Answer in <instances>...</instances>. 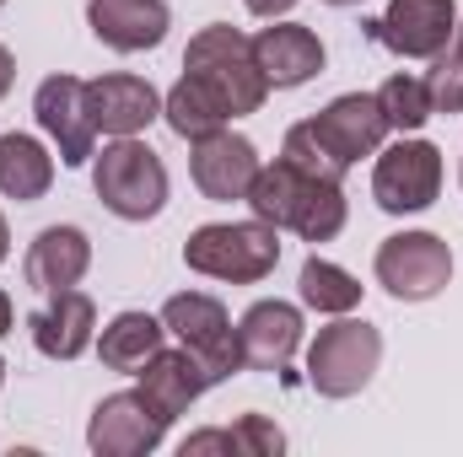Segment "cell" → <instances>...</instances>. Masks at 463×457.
<instances>
[{
    "mask_svg": "<svg viewBox=\"0 0 463 457\" xmlns=\"http://www.w3.org/2000/svg\"><path fill=\"white\" fill-rule=\"evenodd\" d=\"M27 329H33V344H38V355H49V360H76L87 344H92V329H98V307H92V296L87 291H54L33 318H27Z\"/></svg>",
    "mask_w": 463,
    "mask_h": 457,
    "instance_id": "d6986e66",
    "label": "cell"
},
{
    "mask_svg": "<svg viewBox=\"0 0 463 457\" xmlns=\"http://www.w3.org/2000/svg\"><path fill=\"white\" fill-rule=\"evenodd\" d=\"M442 194V151L431 140H393L372 167V200L388 216H420Z\"/></svg>",
    "mask_w": 463,
    "mask_h": 457,
    "instance_id": "ba28073f",
    "label": "cell"
},
{
    "mask_svg": "<svg viewBox=\"0 0 463 457\" xmlns=\"http://www.w3.org/2000/svg\"><path fill=\"white\" fill-rule=\"evenodd\" d=\"M259 151L248 135H232V129H216L205 140H194V156H189V173H194V189L216 205H232V200H248V183L259 173Z\"/></svg>",
    "mask_w": 463,
    "mask_h": 457,
    "instance_id": "7c38bea8",
    "label": "cell"
},
{
    "mask_svg": "<svg viewBox=\"0 0 463 457\" xmlns=\"http://www.w3.org/2000/svg\"><path fill=\"white\" fill-rule=\"evenodd\" d=\"M280 162H291L297 173H307V178H318V183H345V162L318 140V129H313V118L307 124H291L286 129V145H280Z\"/></svg>",
    "mask_w": 463,
    "mask_h": 457,
    "instance_id": "484cf974",
    "label": "cell"
},
{
    "mask_svg": "<svg viewBox=\"0 0 463 457\" xmlns=\"http://www.w3.org/2000/svg\"><path fill=\"white\" fill-rule=\"evenodd\" d=\"M377 360H383V334L366 318H340L318 329V340L307 350V387L324 398H355L372 382Z\"/></svg>",
    "mask_w": 463,
    "mask_h": 457,
    "instance_id": "5b68a950",
    "label": "cell"
},
{
    "mask_svg": "<svg viewBox=\"0 0 463 457\" xmlns=\"http://www.w3.org/2000/svg\"><path fill=\"white\" fill-rule=\"evenodd\" d=\"M453 49L463 54V16H458V33H453Z\"/></svg>",
    "mask_w": 463,
    "mask_h": 457,
    "instance_id": "836d02e7",
    "label": "cell"
},
{
    "mask_svg": "<svg viewBox=\"0 0 463 457\" xmlns=\"http://www.w3.org/2000/svg\"><path fill=\"white\" fill-rule=\"evenodd\" d=\"M184 76H194L222 108L227 118H242V114H259L264 98H269V81L253 60V38H242L237 27L227 22H211L189 38L184 49Z\"/></svg>",
    "mask_w": 463,
    "mask_h": 457,
    "instance_id": "7a4b0ae2",
    "label": "cell"
},
{
    "mask_svg": "<svg viewBox=\"0 0 463 457\" xmlns=\"http://www.w3.org/2000/svg\"><path fill=\"white\" fill-rule=\"evenodd\" d=\"M87 269H92V237L81 227H43L33 237L27 258H22V280L38 296H54V291L81 285Z\"/></svg>",
    "mask_w": 463,
    "mask_h": 457,
    "instance_id": "5bb4252c",
    "label": "cell"
},
{
    "mask_svg": "<svg viewBox=\"0 0 463 457\" xmlns=\"http://www.w3.org/2000/svg\"><path fill=\"white\" fill-rule=\"evenodd\" d=\"M184 264L194 275H211V280L259 285L280 264V237L259 216L253 221H216V227H200L184 242Z\"/></svg>",
    "mask_w": 463,
    "mask_h": 457,
    "instance_id": "277c9868",
    "label": "cell"
},
{
    "mask_svg": "<svg viewBox=\"0 0 463 457\" xmlns=\"http://www.w3.org/2000/svg\"><path fill=\"white\" fill-rule=\"evenodd\" d=\"M162 118H167V129L173 135H184L189 145L194 140H205V135H216V129H227V108L194 81V76H184L167 98H162Z\"/></svg>",
    "mask_w": 463,
    "mask_h": 457,
    "instance_id": "603a6c76",
    "label": "cell"
},
{
    "mask_svg": "<svg viewBox=\"0 0 463 457\" xmlns=\"http://www.w3.org/2000/svg\"><path fill=\"white\" fill-rule=\"evenodd\" d=\"M162 329L211 371V382H227V377L242 371V344H237V329H232L227 307L216 296H205V291L173 296L162 307Z\"/></svg>",
    "mask_w": 463,
    "mask_h": 457,
    "instance_id": "8992f818",
    "label": "cell"
},
{
    "mask_svg": "<svg viewBox=\"0 0 463 457\" xmlns=\"http://www.w3.org/2000/svg\"><path fill=\"white\" fill-rule=\"evenodd\" d=\"M361 27L372 43H383L399 60H437L458 33V5L453 0H388V11Z\"/></svg>",
    "mask_w": 463,
    "mask_h": 457,
    "instance_id": "9c48e42d",
    "label": "cell"
},
{
    "mask_svg": "<svg viewBox=\"0 0 463 457\" xmlns=\"http://www.w3.org/2000/svg\"><path fill=\"white\" fill-rule=\"evenodd\" d=\"M297 291H302V302L313 307V312H329V318H345L361 307V280L340 269V264H329V258H307L302 264V275H297Z\"/></svg>",
    "mask_w": 463,
    "mask_h": 457,
    "instance_id": "cb8c5ba5",
    "label": "cell"
},
{
    "mask_svg": "<svg viewBox=\"0 0 463 457\" xmlns=\"http://www.w3.org/2000/svg\"><path fill=\"white\" fill-rule=\"evenodd\" d=\"M253 60H259L264 81L286 92V87H302L324 70V43L302 22H269L253 33Z\"/></svg>",
    "mask_w": 463,
    "mask_h": 457,
    "instance_id": "9a60e30c",
    "label": "cell"
},
{
    "mask_svg": "<svg viewBox=\"0 0 463 457\" xmlns=\"http://www.w3.org/2000/svg\"><path fill=\"white\" fill-rule=\"evenodd\" d=\"M242 5H248L253 16H264V22H275V16H286V11H291L297 0H242Z\"/></svg>",
    "mask_w": 463,
    "mask_h": 457,
    "instance_id": "f546056e",
    "label": "cell"
},
{
    "mask_svg": "<svg viewBox=\"0 0 463 457\" xmlns=\"http://www.w3.org/2000/svg\"><path fill=\"white\" fill-rule=\"evenodd\" d=\"M242 371H286L302 344V312L291 302H253L237 323Z\"/></svg>",
    "mask_w": 463,
    "mask_h": 457,
    "instance_id": "4fadbf2b",
    "label": "cell"
},
{
    "mask_svg": "<svg viewBox=\"0 0 463 457\" xmlns=\"http://www.w3.org/2000/svg\"><path fill=\"white\" fill-rule=\"evenodd\" d=\"M377 108H383V118H388V129H399V135L426 129V118L437 114L420 76H388L383 92H377Z\"/></svg>",
    "mask_w": 463,
    "mask_h": 457,
    "instance_id": "d4e9b609",
    "label": "cell"
},
{
    "mask_svg": "<svg viewBox=\"0 0 463 457\" xmlns=\"http://www.w3.org/2000/svg\"><path fill=\"white\" fill-rule=\"evenodd\" d=\"M205 387H216V382H211V371H205L184 344H178V350H156V355L146 360V371H140V393H146L167 420H178Z\"/></svg>",
    "mask_w": 463,
    "mask_h": 457,
    "instance_id": "ffe728a7",
    "label": "cell"
},
{
    "mask_svg": "<svg viewBox=\"0 0 463 457\" xmlns=\"http://www.w3.org/2000/svg\"><path fill=\"white\" fill-rule=\"evenodd\" d=\"M33 114H38V129L60 145V162L65 167H87L98 151V129H92V114H87V81L76 76H43L38 92H33Z\"/></svg>",
    "mask_w": 463,
    "mask_h": 457,
    "instance_id": "8fae6325",
    "label": "cell"
},
{
    "mask_svg": "<svg viewBox=\"0 0 463 457\" xmlns=\"http://www.w3.org/2000/svg\"><path fill=\"white\" fill-rule=\"evenodd\" d=\"M54 183V156L33 135H0V194L5 200H43Z\"/></svg>",
    "mask_w": 463,
    "mask_h": 457,
    "instance_id": "44dd1931",
    "label": "cell"
},
{
    "mask_svg": "<svg viewBox=\"0 0 463 457\" xmlns=\"http://www.w3.org/2000/svg\"><path fill=\"white\" fill-rule=\"evenodd\" d=\"M92 189L118 221H151L167 205V167L146 140L118 135L92 156Z\"/></svg>",
    "mask_w": 463,
    "mask_h": 457,
    "instance_id": "3957f363",
    "label": "cell"
},
{
    "mask_svg": "<svg viewBox=\"0 0 463 457\" xmlns=\"http://www.w3.org/2000/svg\"><path fill=\"white\" fill-rule=\"evenodd\" d=\"M0 5H5V0H0Z\"/></svg>",
    "mask_w": 463,
    "mask_h": 457,
    "instance_id": "8d00e7d4",
    "label": "cell"
},
{
    "mask_svg": "<svg viewBox=\"0 0 463 457\" xmlns=\"http://www.w3.org/2000/svg\"><path fill=\"white\" fill-rule=\"evenodd\" d=\"M11 81H16V60H11V49L0 43V98L11 92Z\"/></svg>",
    "mask_w": 463,
    "mask_h": 457,
    "instance_id": "4dcf8cb0",
    "label": "cell"
},
{
    "mask_svg": "<svg viewBox=\"0 0 463 457\" xmlns=\"http://www.w3.org/2000/svg\"><path fill=\"white\" fill-rule=\"evenodd\" d=\"M87 114H92V129L98 135H140L151 118L162 114V98L151 81L129 76V70H114V76H98L87 81Z\"/></svg>",
    "mask_w": 463,
    "mask_h": 457,
    "instance_id": "2e32d148",
    "label": "cell"
},
{
    "mask_svg": "<svg viewBox=\"0 0 463 457\" xmlns=\"http://www.w3.org/2000/svg\"><path fill=\"white\" fill-rule=\"evenodd\" d=\"M426 92H431V108L437 114H463V54L448 43L426 76Z\"/></svg>",
    "mask_w": 463,
    "mask_h": 457,
    "instance_id": "4316f807",
    "label": "cell"
},
{
    "mask_svg": "<svg viewBox=\"0 0 463 457\" xmlns=\"http://www.w3.org/2000/svg\"><path fill=\"white\" fill-rule=\"evenodd\" d=\"M232 447H237V457H280L286 452V436H280L275 420H264V415H242V420L232 425Z\"/></svg>",
    "mask_w": 463,
    "mask_h": 457,
    "instance_id": "83f0119b",
    "label": "cell"
},
{
    "mask_svg": "<svg viewBox=\"0 0 463 457\" xmlns=\"http://www.w3.org/2000/svg\"><path fill=\"white\" fill-rule=\"evenodd\" d=\"M167 415L135 387V393H109L98 409H92V420H87V447L98 457H146L162 447V436H167Z\"/></svg>",
    "mask_w": 463,
    "mask_h": 457,
    "instance_id": "30bf717a",
    "label": "cell"
},
{
    "mask_svg": "<svg viewBox=\"0 0 463 457\" xmlns=\"http://www.w3.org/2000/svg\"><path fill=\"white\" fill-rule=\"evenodd\" d=\"M205 452L237 457V447H232V431H200V436H189V442H184V457H205Z\"/></svg>",
    "mask_w": 463,
    "mask_h": 457,
    "instance_id": "f1b7e54d",
    "label": "cell"
},
{
    "mask_svg": "<svg viewBox=\"0 0 463 457\" xmlns=\"http://www.w3.org/2000/svg\"><path fill=\"white\" fill-rule=\"evenodd\" d=\"M248 210L259 216V221H269V227L280 231H297L302 242H329V237H340L345 231V189L340 183H318V178H307V173H297L291 162H269V167H259L253 173V183H248Z\"/></svg>",
    "mask_w": 463,
    "mask_h": 457,
    "instance_id": "6da1fadb",
    "label": "cell"
},
{
    "mask_svg": "<svg viewBox=\"0 0 463 457\" xmlns=\"http://www.w3.org/2000/svg\"><path fill=\"white\" fill-rule=\"evenodd\" d=\"M324 5H361V0H324Z\"/></svg>",
    "mask_w": 463,
    "mask_h": 457,
    "instance_id": "e575fe53",
    "label": "cell"
},
{
    "mask_svg": "<svg viewBox=\"0 0 463 457\" xmlns=\"http://www.w3.org/2000/svg\"><path fill=\"white\" fill-rule=\"evenodd\" d=\"M0 382H5V360H0Z\"/></svg>",
    "mask_w": 463,
    "mask_h": 457,
    "instance_id": "d590c367",
    "label": "cell"
},
{
    "mask_svg": "<svg viewBox=\"0 0 463 457\" xmlns=\"http://www.w3.org/2000/svg\"><path fill=\"white\" fill-rule=\"evenodd\" d=\"M5 253H11V227H5V216H0V264H5Z\"/></svg>",
    "mask_w": 463,
    "mask_h": 457,
    "instance_id": "d6a6232c",
    "label": "cell"
},
{
    "mask_svg": "<svg viewBox=\"0 0 463 457\" xmlns=\"http://www.w3.org/2000/svg\"><path fill=\"white\" fill-rule=\"evenodd\" d=\"M453 280V247L437 231H399L377 247V285L393 302H431Z\"/></svg>",
    "mask_w": 463,
    "mask_h": 457,
    "instance_id": "52a82bcc",
    "label": "cell"
},
{
    "mask_svg": "<svg viewBox=\"0 0 463 457\" xmlns=\"http://www.w3.org/2000/svg\"><path fill=\"white\" fill-rule=\"evenodd\" d=\"M162 318H151V312H118L114 323L103 329V340H98V355H103V366L109 371H124V377H140L146 371V360L162 350Z\"/></svg>",
    "mask_w": 463,
    "mask_h": 457,
    "instance_id": "7402d4cb",
    "label": "cell"
},
{
    "mask_svg": "<svg viewBox=\"0 0 463 457\" xmlns=\"http://www.w3.org/2000/svg\"><path fill=\"white\" fill-rule=\"evenodd\" d=\"M11 323H16V307H11V296L0 291V334H11Z\"/></svg>",
    "mask_w": 463,
    "mask_h": 457,
    "instance_id": "1f68e13d",
    "label": "cell"
},
{
    "mask_svg": "<svg viewBox=\"0 0 463 457\" xmlns=\"http://www.w3.org/2000/svg\"><path fill=\"white\" fill-rule=\"evenodd\" d=\"M313 129H318V140H324L345 167H355L361 156H372V151L383 145L388 118L377 108V92H372V98H366V92H345V98H335L324 114L313 118Z\"/></svg>",
    "mask_w": 463,
    "mask_h": 457,
    "instance_id": "ac0fdd59",
    "label": "cell"
},
{
    "mask_svg": "<svg viewBox=\"0 0 463 457\" xmlns=\"http://www.w3.org/2000/svg\"><path fill=\"white\" fill-rule=\"evenodd\" d=\"M167 0H87V27L114 54H140L167 38Z\"/></svg>",
    "mask_w": 463,
    "mask_h": 457,
    "instance_id": "e0dca14e",
    "label": "cell"
}]
</instances>
